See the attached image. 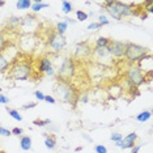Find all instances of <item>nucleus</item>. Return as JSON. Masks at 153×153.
<instances>
[{
  "label": "nucleus",
  "mask_w": 153,
  "mask_h": 153,
  "mask_svg": "<svg viewBox=\"0 0 153 153\" xmlns=\"http://www.w3.org/2000/svg\"><path fill=\"white\" fill-rule=\"evenodd\" d=\"M110 42H111L110 38H107V37H98L96 39L94 46L96 47H109Z\"/></svg>",
  "instance_id": "23"
},
{
  "label": "nucleus",
  "mask_w": 153,
  "mask_h": 153,
  "mask_svg": "<svg viewBox=\"0 0 153 153\" xmlns=\"http://www.w3.org/2000/svg\"><path fill=\"white\" fill-rule=\"evenodd\" d=\"M127 82L131 85V88H137L147 82V74L143 69H140L136 64H132L126 71Z\"/></svg>",
  "instance_id": "7"
},
{
  "label": "nucleus",
  "mask_w": 153,
  "mask_h": 153,
  "mask_svg": "<svg viewBox=\"0 0 153 153\" xmlns=\"http://www.w3.org/2000/svg\"><path fill=\"white\" fill-rule=\"evenodd\" d=\"M152 117V111L151 110H144L141 111V113H139L136 117H135V119H136L137 122H140V123H145L147 120L151 119Z\"/></svg>",
  "instance_id": "21"
},
{
  "label": "nucleus",
  "mask_w": 153,
  "mask_h": 153,
  "mask_svg": "<svg viewBox=\"0 0 153 153\" xmlns=\"http://www.w3.org/2000/svg\"><path fill=\"white\" fill-rule=\"evenodd\" d=\"M137 139H139V136H137L136 132H130V134L126 135V136L123 137V140L120 141V147L119 148H122V149H131L135 144H136Z\"/></svg>",
  "instance_id": "14"
},
{
  "label": "nucleus",
  "mask_w": 153,
  "mask_h": 153,
  "mask_svg": "<svg viewBox=\"0 0 153 153\" xmlns=\"http://www.w3.org/2000/svg\"><path fill=\"white\" fill-rule=\"evenodd\" d=\"M7 113L9 114V117L11 118H13L15 120H17V122H21L22 120V115L19 113V110H16V109H11V107H7Z\"/></svg>",
  "instance_id": "25"
},
{
  "label": "nucleus",
  "mask_w": 153,
  "mask_h": 153,
  "mask_svg": "<svg viewBox=\"0 0 153 153\" xmlns=\"http://www.w3.org/2000/svg\"><path fill=\"white\" fill-rule=\"evenodd\" d=\"M0 136H5V137H7V136H12L11 130H8V128L0 126Z\"/></svg>",
  "instance_id": "32"
},
{
  "label": "nucleus",
  "mask_w": 153,
  "mask_h": 153,
  "mask_svg": "<svg viewBox=\"0 0 153 153\" xmlns=\"http://www.w3.org/2000/svg\"><path fill=\"white\" fill-rule=\"evenodd\" d=\"M11 134L12 135H16V136H22L24 135V130L22 128H20V127H13L12 130H11Z\"/></svg>",
  "instance_id": "31"
},
{
  "label": "nucleus",
  "mask_w": 153,
  "mask_h": 153,
  "mask_svg": "<svg viewBox=\"0 0 153 153\" xmlns=\"http://www.w3.org/2000/svg\"><path fill=\"white\" fill-rule=\"evenodd\" d=\"M47 7H50L48 3H45V1H42V0H34V1H32L30 9H32L33 13L36 15V13H38L39 11H42V9H45V8H47Z\"/></svg>",
  "instance_id": "19"
},
{
  "label": "nucleus",
  "mask_w": 153,
  "mask_h": 153,
  "mask_svg": "<svg viewBox=\"0 0 153 153\" xmlns=\"http://www.w3.org/2000/svg\"><path fill=\"white\" fill-rule=\"evenodd\" d=\"M45 102L54 105V103H56V98H55V97H53V96H50V94H47V96H45Z\"/></svg>",
  "instance_id": "36"
},
{
  "label": "nucleus",
  "mask_w": 153,
  "mask_h": 153,
  "mask_svg": "<svg viewBox=\"0 0 153 153\" xmlns=\"http://www.w3.org/2000/svg\"><path fill=\"white\" fill-rule=\"evenodd\" d=\"M68 29V24L64 21V20H62V21H58L55 24V32L58 34H60V36H64V33L67 32Z\"/></svg>",
  "instance_id": "22"
},
{
  "label": "nucleus",
  "mask_w": 153,
  "mask_h": 153,
  "mask_svg": "<svg viewBox=\"0 0 153 153\" xmlns=\"http://www.w3.org/2000/svg\"><path fill=\"white\" fill-rule=\"evenodd\" d=\"M100 24L97 22V21H93V22H90L88 26H86V29L88 30H97V29H100Z\"/></svg>",
  "instance_id": "35"
},
{
  "label": "nucleus",
  "mask_w": 153,
  "mask_h": 153,
  "mask_svg": "<svg viewBox=\"0 0 153 153\" xmlns=\"http://www.w3.org/2000/svg\"><path fill=\"white\" fill-rule=\"evenodd\" d=\"M11 45H12V41L9 39L8 36H7V32L4 29L0 30V54L4 53Z\"/></svg>",
  "instance_id": "16"
},
{
  "label": "nucleus",
  "mask_w": 153,
  "mask_h": 153,
  "mask_svg": "<svg viewBox=\"0 0 153 153\" xmlns=\"http://www.w3.org/2000/svg\"><path fill=\"white\" fill-rule=\"evenodd\" d=\"M20 24H21V17H19V16L9 17V19L5 21V25L8 26V29L7 30H8V32H11V30H17L19 29V26H20Z\"/></svg>",
  "instance_id": "17"
},
{
  "label": "nucleus",
  "mask_w": 153,
  "mask_h": 153,
  "mask_svg": "<svg viewBox=\"0 0 153 153\" xmlns=\"http://www.w3.org/2000/svg\"><path fill=\"white\" fill-rule=\"evenodd\" d=\"M76 17H77V21H85V20H88V17H89V15L86 12H84V11H81V9H77L76 11Z\"/></svg>",
  "instance_id": "28"
},
{
  "label": "nucleus",
  "mask_w": 153,
  "mask_h": 153,
  "mask_svg": "<svg viewBox=\"0 0 153 153\" xmlns=\"http://www.w3.org/2000/svg\"><path fill=\"white\" fill-rule=\"evenodd\" d=\"M46 45H47V51L51 54H59L60 51L64 50V47L67 46V39L64 36H60L56 32H51L50 36L46 39Z\"/></svg>",
  "instance_id": "8"
},
{
  "label": "nucleus",
  "mask_w": 153,
  "mask_h": 153,
  "mask_svg": "<svg viewBox=\"0 0 153 153\" xmlns=\"http://www.w3.org/2000/svg\"><path fill=\"white\" fill-rule=\"evenodd\" d=\"M72 11H74V7H72V4L69 1H62V12L64 13V15H69V13H72Z\"/></svg>",
  "instance_id": "26"
},
{
  "label": "nucleus",
  "mask_w": 153,
  "mask_h": 153,
  "mask_svg": "<svg viewBox=\"0 0 153 153\" xmlns=\"http://www.w3.org/2000/svg\"><path fill=\"white\" fill-rule=\"evenodd\" d=\"M16 7L20 11H26V9H30L32 1L30 0H19V1H16Z\"/></svg>",
  "instance_id": "24"
},
{
  "label": "nucleus",
  "mask_w": 153,
  "mask_h": 153,
  "mask_svg": "<svg viewBox=\"0 0 153 153\" xmlns=\"http://www.w3.org/2000/svg\"><path fill=\"white\" fill-rule=\"evenodd\" d=\"M38 105L37 102H29V103H25V105H22L21 106V109L22 110H29V109H34Z\"/></svg>",
  "instance_id": "37"
},
{
  "label": "nucleus",
  "mask_w": 153,
  "mask_h": 153,
  "mask_svg": "<svg viewBox=\"0 0 153 153\" xmlns=\"http://www.w3.org/2000/svg\"><path fill=\"white\" fill-rule=\"evenodd\" d=\"M103 9H106V12L113 17L117 21L126 19V17L134 16V4H128L124 1H118V0H110V1H103L102 3Z\"/></svg>",
  "instance_id": "3"
},
{
  "label": "nucleus",
  "mask_w": 153,
  "mask_h": 153,
  "mask_svg": "<svg viewBox=\"0 0 153 153\" xmlns=\"http://www.w3.org/2000/svg\"><path fill=\"white\" fill-rule=\"evenodd\" d=\"M34 74L36 71H34V62L32 60V58L19 53L7 72V77L15 81H26V80L33 79Z\"/></svg>",
  "instance_id": "1"
},
{
  "label": "nucleus",
  "mask_w": 153,
  "mask_h": 153,
  "mask_svg": "<svg viewBox=\"0 0 153 153\" xmlns=\"http://www.w3.org/2000/svg\"><path fill=\"white\" fill-rule=\"evenodd\" d=\"M20 148L25 152L32 149V137H30L29 135H22V136H20Z\"/></svg>",
  "instance_id": "18"
},
{
  "label": "nucleus",
  "mask_w": 153,
  "mask_h": 153,
  "mask_svg": "<svg viewBox=\"0 0 153 153\" xmlns=\"http://www.w3.org/2000/svg\"><path fill=\"white\" fill-rule=\"evenodd\" d=\"M93 60L97 64L101 65H113L114 64V58L111 56L109 47H93L92 48V56Z\"/></svg>",
  "instance_id": "10"
},
{
  "label": "nucleus",
  "mask_w": 153,
  "mask_h": 153,
  "mask_svg": "<svg viewBox=\"0 0 153 153\" xmlns=\"http://www.w3.org/2000/svg\"><path fill=\"white\" fill-rule=\"evenodd\" d=\"M110 140L113 143H117V141H122L123 140V135L119 134V132H114V134H111L110 136Z\"/></svg>",
  "instance_id": "30"
},
{
  "label": "nucleus",
  "mask_w": 153,
  "mask_h": 153,
  "mask_svg": "<svg viewBox=\"0 0 153 153\" xmlns=\"http://www.w3.org/2000/svg\"><path fill=\"white\" fill-rule=\"evenodd\" d=\"M54 93L56 98L67 105L76 106L80 98V92L76 89V86L71 81H64V80H56L54 85Z\"/></svg>",
  "instance_id": "2"
},
{
  "label": "nucleus",
  "mask_w": 153,
  "mask_h": 153,
  "mask_svg": "<svg viewBox=\"0 0 153 153\" xmlns=\"http://www.w3.org/2000/svg\"><path fill=\"white\" fill-rule=\"evenodd\" d=\"M45 145H46L47 149L53 151L56 147V137L55 135H51V134H45Z\"/></svg>",
  "instance_id": "20"
},
{
  "label": "nucleus",
  "mask_w": 153,
  "mask_h": 153,
  "mask_svg": "<svg viewBox=\"0 0 153 153\" xmlns=\"http://www.w3.org/2000/svg\"><path fill=\"white\" fill-rule=\"evenodd\" d=\"M0 103H3V105H7V103H9V98L7 96L3 94V93H0Z\"/></svg>",
  "instance_id": "39"
},
{
  "label": "nucleus",
  "mask_w": 153,
  "mask_h": 153,
  "mask_svg": "<svg viewBox=\"0 0 153 153\" xmlns=\"http://www.w3.org/2000/svg\"><path fill=\"white\" fill-rule=\"evenodd\" d=\"M97 22H98V24H100V26L102 27V26L109 25V24H110V20L107 19L105 15H100V16H98V21H97Z\"/></svg>",
  "instance_id": "29"
},
{
  "label": "nucleus",
  "mask_w": 153,
  "mask_h": 153,
  "mask_svg": "<svg viewBox=\"0 0 153 153\" xmlns=\"http://www.w3.org/2000/svg\"><path fill=\"white\" fill-rule=\"evenodd\" d=\"M109 50L110 54L114 59H120L124 55V50H126V42L123 41H114L111 39V42L109 45Z\"/></svg>",
  "instance_id": "13"
},
{
  "label": "nucleus",
  "mask_w": 153,
  "mask_h": 153,
  "mask_svg": "<svg viewBox=\"0 0 153 153\" xmlns=\"http://www.w3.org/2000/svg\"><path fill=\"white\" fill-rule=\"evenodd\" d=\"M75 151H76V152H79V151H82V147H77V148L75 149Z\"/></svg>",
  "instance_id": "43"
},
{
  "label": "nucleus",
  "mask_w": 153,
  "mask_h": 153,
  "mask_svg": "<svg viewBox=\"0 0 153 153\" xmlns=\"http://www.w3.org/2000/svg\"><path fill=\"white\" fill-rule=\"evenodd\" d=\"M5 5V1H1V0H0V7H4Z\"/></svg>",
  "instance_id": "44"
},
{
  "label": "nucleus",
  "mask_w": 153,
  "mask_h": 153,
  "mask_svg": "<svg viewBox=\"0 0 153 153\" xmlns=\"http://www.w3.org/2000/svg\"><path fill=\"white\" fill-rule=\"evenodd\" d=\"M39 29H41V22L34 13L21 17V24L19 26L21 36H36Z\"/></svg>",
  "instance_id": "5"
},
{
  "label": "nucleus",
  "mask_w": 153,
  "mask_h": 153,
  "mask_svg": "<svg viewBox=\"0 0 153 153\" xmlns=\"http://www.w3.org/2000/svg\"><path fill=\"white\" fill-rule=\"evenodd\" d=\"M76 75V60L72 56L64 58L62 64L59 65L56 71V80H64L71 81V79Z\"/></svg>",
  "instance_id": "6"
},
{
  "label": "nucleus",
  "mask_w": 153,
  "mask_h": 153,
  "mask_svg": "<svg viewBox=\"0 0 153 153\" xmlns=\"http://www.w3.org/2000/svg\"><path fill=\"white\" fill-rule=\"evenodd\" d=\"M12 62H13L12 59H9L4 53L0 54V75H4V74L8 72V69H9V67H11Z\"/></svg>",
  "instance_id": "15"
},
{
  "label": "nucleus",
  "mask_w": 153,
  "mask_h": 153,
  "mask_svg": "<svg viewBox=\"0 0 153 153\" xmlns=\"http://www.w3.org/2000/svg\"><path fill=\"white\" fill-rule=\"evenodd\" d=\"M33 124L34 126H37V127H45V126L51 124V119L50 118H46V119H34Z\"/></svg>",
  "instance_id": "27"
},
{
  "label": "nucleus",
  "mask_w": 153,
  "mask_h": 153,
  "mask_svg": "<svg viewBox=\"0 0 153 153\" xmlns=\"http://www.w3.org/2000/svg\"><path fill=\"white\" fill-rule=\"evenodd\" d=\"M90 56H92V46H90V43L88 41H81V42L76 43L74 55H72V58L76 62L88 60V59H90Z\"/></svg>",
  "instance_id": "11"
},
{
  "label": "nucleus",
  "mask_w": 153,
  "mask_h": 153,
  "mask_svg": "<svg viewBox=\"0 0 153 153\" xmlns=\"http://www.w3.org/2000/svg\"><path fill=\"white\" fill-rule=\"evenodd\" d=\"M64 21H65V22H67V24H68V25H69V24H71V25H74V24L76 22V21H75V20L69 19V17H65V19H64Z\"/></svg>",
  "instance_id": "41"
},
{
  "label": "nucleus",
  "mask_w": 153,
  "mask_h": 153,
  "mask_svg": "<svg viewBox=\"0 0 153 153\" xmlns=\"http://www.w3.org/2000/svg\"><path fill=\"white\" fill-rule=\"evenodd\" d=\"M79 101L81 103H88V101H89V97H88V93H80V98H79Z\"/></svg>",
  "instance_id": "38"
},
{
  "label": "nucleus",
  "mask_w": 153,
  "mask_h": 153,
  "mask_svg": "<svg viewBox=\"0 0 153 153\" xmlns=\"http://www.w3.org/2000/svg\"><path fill=\"white\" fill-rule=\"evenodd\" d=\"M37 38L36 36H20L19 38V48L21 50V54L32 53L37 46Z\"/></svg>",
  "instance_id": "12"
},
{
  "label": "nucleus",
  "mask_w": 153,
  "mask_h": 153,
  "mask_svg": "<svg viewBox=\"0 0 153 153\" xmlns=\"http://www.w3.org/2000/svg\"><path fill=\"white\" fill-rule=\"evenodd\" d=\"M140 149H141L140 144H135L134 147L131 148V153H139V152H140Z\"/></svg>",
  "instance_id": "40"
},
{
  "label": "nucleus",
  "mask_w": 153,
  "mask_h": 153,
  "mask_svg": "<svg viewBox=\"0 0 153 153\" xmlns=\"http://www.w3.org/2000/svg\"><path fill=\"white\" fill-rule=\"evenodd\" d=\"M34 71H36V74H39V77L42 74L50 76V77H55L56 76V71L53 67V60L48 56H46V55L45 56H39L34 62Z\"/></svg>",
  "instance_id": "9"
},
{
  "label": "nucleus",
  "mask_w": 153,
  "mask_h": 153,
  "mask_svg": "<svg viewBox=\"0 0 153 153\" xmlns=\"http://www.w3.org/2000/svg\"><path fill=\"white\" fill-rule=\"evenodd\" d=\"M82 137H84L86 141H89V143H92V141H93V139L90 137V136H88V134H84V135H82Z\"/></svg>",
  "instance_id": "42"
},
{
  "label": "nucleus",
  "mask_w": 153,
  "mask_h": 153,
  "mask_svg": "<svg viewBox=\"0 0 153 153\" xmlns=\"http://www.w3.org/2000/svg\"><path fill=\"white\" fill-rule=\"evenodd\" d=\"M148 54H149L148 47H144L137 43L128 42L126 43V50H124L123 58L126 59V62L128 64L132 65V64H137V62L141 60L144 56H147Z\"/></svg>",
  "instance_id": "4"
},
{
  "label": "nucleus",
  "mask_w": 153,
  "mask_h": 153,
  "mask_svg": "<svg viewBox=\"0 0 153 153\" xmlns=\"http://www.w3.org/2000/svg\"><path fill=\"white\" fill-rule=\"evenodd\" d=\"M94 152L96 153H107V149H106L105 145L98 144V145H96L94 147Z\"/></svg>",
  "instance_id": "33"
},
{
  "label": "nucleus",
  "mask_w": 153,
  "mask_h": 153,
  "mask_svg": "<svg viewBox=\"0 0 153 153\" xmlns=\"http://www.w3.org/2000/svg\"><path fill=\"white\" fill-rule=\"evenodd\" d=\"M45 93L43 92H41V90H36V92H34V97H36V98L38 100V101H45Z\"/></svg>",
  "instance_id": "34"
}]
</instances>
